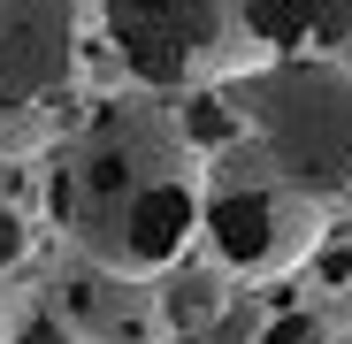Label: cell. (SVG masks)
Returning <instances> with one entry per match:
<instances>
[{
  "label": "cell",
  "mask_w": 352,
  "mask_h": 344,
  "mask_svg": "<svg viewBox=\"0 0 352 344\" xmlns=\"http://www.w3.org/2000/svg\"><path fill=\"white\" fill-rule=\"evenodd\" d=\"M199 199H207V161L161 100H100L46 168L54 229L77 253L146 283L192 253Z\"/></svg>",
  "instance_id": "6da1fadb"
},
{
  "label": "cell",
  "mask_w": 352,
  "mask_h": 344,
  "mask_svg": "<svg viewBox=\"0 0 352 344\" xmlns=\"http://www.w3.org/2000/svg\"><path fill=\"white\" fill-rule=\"evenodd\" d=\"M322 207L307 184H291L268 161V146L245 130L207 161V199H199V238L214 260H230L238 283H276L322 253Z\"/></svg>",
  "instance_id": "7a4b0ae2"
},
{
  "label": "cell",
  "mask_w": 352,
  "mask_h": 344,
  "mask_svg": "<svg viewBox=\"0 0 352 344\" xmlns=\"http://www.w3.org/2000/svg\"><path fill=\"white\" fill-rule=\"evenodd\" d=\"M230 100L291 184H307L314 199L352 192V69L337 54H276Z\"/></svg>",
  "instance_id": "3957f363"
},
{
  "label": "cell",
  "mask_w": 352,
  "mask_h": 344,
  "mask_svg": "<svg viewBox=\"0 0 352 344\" xmlns=\"http://www.w3.org/2000/svg\"><path fill=\"white\" fill-rule=\"evenodd\" d=\"M77 84V8L69 0H8L0 8V153H38L54 107Z\"/></svg>",
  "instance_id": "277c9868"
},
{
  "label": "cell",
  "mask_w": 352,
  "mask_h": 344,
  "mask_svg": "<svg viewBox=\"0 0 352 344\" xmlns=\"http://www.w3.org/2000/svg\"><path fill=\"white\" fill-rule=\"evenodd\" d=\"M214 0H107V46L138 84H184L214 62Z\"/></svg>",
  "instance_id": "5b68a950"
},
{
  "label": "cell",
  "mask_w": 352,
  "mask_h": 344,
  "mask_svg": "<svg viewBox=\"0 0 352 344\" xmlns=\"http://www.w3.org/2000/svg\"><path fill=\"white\" fill-rule=\"evenodd\" d=\"M46 314L62 321L77 344H153L168 321H161V299L146 291V275H123L92 253H77L62 275L46 283Z\"/></svg>",
  "instance_id": "8992f818"
},
{
  "label": "cell",
  "mask_w": 352,
  "mask_h": 344,
  "mask_svg": "<svg viewBox=\"0 0 352 344\" xmlns=\"http://www.w3.org/2000/svg\"><path fill=\"white\" fill-rule=\"evenodd\" d=\"M352 0H245V31L276 54H337Z\"/></svg>",
  "instance_id": "52a82bcc"
},
{
  "label": "cell",
  "mask_w": 352,
  "mask_h": 344,
  "mask_svg": "<svg viewBox=\"0 0 352 344\" xmlns=\"http://www.w3.org/2000/svg\"><path fill=\"white\" fill-rule=\"evenodd\" d=\"M161 283V321L176 329V336H207L214 321H222V306H230V260H176V268H161L153 275Z\"/></svg>",
  "instance_id": "ba28073f"
},
{
  "label": "cell",
  "mask_w": 352,
  "mask_h": 344,
  "mask_svg": "<svg viewBox=\"0 0 352 344\" xmlns=\"http://www.w3.org/2000/svg\"><path fill=\"white\" fill-rule=\"evenodd\" d=\"M176 123H184V138L199 146V161H214L222 146L245 138V115H238L230 92H184V100H176Z\"/></svg>",
  "instance_id": "9c48e42d"
},
{
  "label": "cell",
  "mask_w": 352,
  "mask_h": 344,
  "mask_svg": "<svg viewBox=\"0 0 352 344\" xmlns=\"http://www.w3.org/2000/svg\"><path fill=\"white\" fill-rule=\"evenodd\" d=\"M253 344H337V336H329V329H322L314 314H268Z\"/></svg>",
  "instance_id": "30bf717a"
},
{
  "label": "cell",
  "mask_w": 352,
  "mask_h": 344,
  "mask_svg": "<svg viewBox=\"0 0 352 344\" xmlns=\"http://www.w3.org/2000/svg\"><path fill=\"white\" fill-rule=\"evenodd\" d=\"M23 260H31V222H23L16 199H0V275L23 268Z\"/></svg>",
  "instance_id": "8fae6325"
},
{
  "label": "cell",
  "mask_w": 352,
  "mask_h": 344,
  "mask_svg": "<svg viewBox=\"0 0 352 344\" xmlns=\"http://www.w3.org/2000/svg\"><path fill=\"white\" fill-rule=\"evenodd\" d=\"M261 321H268L261 306H222V321H214L207 336H214V344H253V336H261Z\"/></svg>",
  "instance_id": "7c38bea8"
},
{
  "label": "cell",
  "mask_w": 352,
  "mask_h": 344,
  "mask_svg": "<svg viewBox=\"0 0 352 344\" xmlns=\"http://www.w3.org/2000/svg\"><path fill=\"white\" fill-rule=\"evenodd\" d=\"M16 344H77V336H69V329H62V321H54V314H46V321H31V329H23V336H16Z\"/></svg>",
  "instance_id": "4fadbf2b"
},
{
  "label": "cell",
  "mask_w": 352,
  "mask_h": 344,
  "mask_svg": "<svg viewBox=\"0 0 352 344\" xmlns=\"http://www.w3.org/2000/svg\"><path fill=\"white\" fill-rule=\"evenodd\" d=\"M337 62L352 69V8H344V38H337Z\"/></svg>",
  "instance_id": "5bb4252c"
},
{
  "label": "cell",
  "mask_w": 352,
  "mask_h": 344,
  "mask_svg": "<svg viewBox=\"0 0 352 344\" xmlns=\"http://www.w3.org/2000/svg\"><path fill=\"white\" fill-rule=\"evenodd\" d=\"M0 344H8V314H0Z\"/></svg>",
  "instance_id": "9a60e30c"
},
{
  "label": "cell",
  "mask_w": 352,
  "mask_h": 344,
  "mask_svg": "<svg viewBox=\"0 0 352 344\" xmlns=\"http://www.w3.org/2000/svg\"><path fill=\"white\" fill-rule=\"evenodd\" d=\"M337 344H352V336H337Z\"/></svg>",
  "instance_id": "2e32d148"
}]
</instances>
